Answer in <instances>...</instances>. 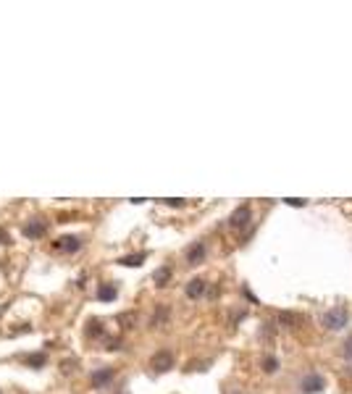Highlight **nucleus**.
<instances>
[{
    "label": "nucleus",
    "instance_id": "obj_1",
    "mask_svg": "<svg viewBox=\"0 0 352 394\" xmlns=\"http://www.w3.org/2000/svg\"><path fill=\"white\" fill-rule=\"evenodd\" d=\"M347 310L345 308H331V310H326L323 313V318H321V323L329 328V331H339V328H345L347 326Z\"/></svg>",
    "mask_w": 352,
    "mask_h": 394
},
{
    "label": "nucleus",
    "instance_id": "obj_2",
    "mask_svg": "<svg viewBox=\"0 0 352 394\" xmlns=\"http://www.w3.org/2000/svg\"><path fill=\"white\" fill-rule=\"evenodd\" d=\"M150 368H153L155 373H166L169 368H174V355H171L169 350L155 352V355H153V360H150Z\"/></svg>",
    "mask_w": 352,
    "mask_h": 394
},
{
    "label": "nucleus",
    "instance_id": "obj_3",
    "mask_svg": "<svg viewBox=\"0 0 352 394\" xmlns=\"http://www.w3.org/2000/svg\"><path fill=\"white\" fill-rule=\"evenodd\" d=\"M300 389H302L305 394L321 392V389H323V376H321V373H308V376L300 381Z\"/></svg>",
    "mask_w": 352,
    "mask_h": 394
},
{
    "label": "nucleus",
    "instance_id": "obj_4",
    "mask_svg": "<svg viewBox=\"0 0 352 394\" xmlns=\"http://www.w3.org/2000/svg\"><path fill=\"white\" fill-rule=\"evenodd\" d=\"M250 218H253V213H250V208H247V205H242V208H237L234 213H231L229 224H231V229H245V226L250 224Z\"/></svg>",
    "mask_w": 352,
    "mask_h": 394
},
{
    "label": "nucleus",
    "instance_id": "obj_5",
    "mask_svg": "<svg viewBox=\"0 0 352 394\" xmlns=\"http://www.w3.org/2000/svg\"><path fill=\"white\" fill-rule=\"evenodd\" d=\"M45 229H48V224L40 221V218H34V221H29L24 226V236H29V239H40V236L45 234Z\"/></svg>",
    "mask_w": 352,
    "mask_h": 394
},
{
    "label": "nucleus",
    "instance_id": "obj_6",
    "mask_svg": "<svg viewBox=\"0 0 352 394\" xmlns=\"http://www.w3.org/2000/svg\"><path fill=\"white\" fill-rule=\"evenodd\" d=\"M55 244H58L63 252H79V250H82V239H79V236H71V234H69V236H61V239H55Z\"/></svg>",
    "mask_w": 352,
    "mask_h": 394
},
{
    "label": "nucleus",
    "instance_id": "obj_7",
    "mask_svg": "<svg viewBox=\"0 0 352 394\" xmlns=\"http://www.w3.org/2000/svg\"><path fill=\"white\" fill-rule=\"evenodd\" d=\"M202 258H205V244H202V242H197V244H192L189 250H187V263H189V265H194V263H200Z\"/></svg>",
    "mask_w": 352,
    "mask_h": 394
},
{
    "label": "nucleus",
    "instance_id": "obj_8",
    "mask_svg": "<svg viewBox=\"0 0 352 394\" xmlns=\"http://www.w3.org/2000/svg\"><path fill=\"white\" fill-rule=\"evenodd\" d=\"M202 295H205V281H202V279H192V281L187 284V297L197 300V297H202Z\"/></svg>",
    "mask_w": 352,
    "mask_h": 394
},
{
    "label": "nucleus",
    "instance_id": "obj_9",
    "mask_svg": "<svg viewBox=\"0 0 352 394\" xmlns=\"http://www.w3.org/2000/svg\"><path fill=\"white\" fill-rule=\"evenodd\" d=\"M110 379H113V368H103V371H95L92 373V387H103V384H108Z\"/></svg>",
    "mask_w": 352,
    "mask_h": 394
},
{
    "label": "nucleus",
    "instance_id": "obj_10",
    "mask_svg": "<svg viewBox=\"0 0 352 394\" xmlns=\"http://www.w3.org/2000/svg\"><path fill=\"white\" fill-rule=\"evenodd\" d=\"M24 363L29 365V368H42V365L48 363V355H45V352H34V355H26V357H24Z\"/></svg>",
    "mask_w": 352,
    "mask_h": 394
},
{
    "label": "nucleus",
    "instance_id": "obj_11",
    "mask_svg": "<svg viewBox=\"0 0 352 394\" xmlns=\"http://www.w3.org/2000/svg\"><path fill=\"white\" fill-rule=\"evenodd\" d=\"M116 295H118V289L113 287V284H103V287H100V292H97V297L103 300V302L116 300Z\"/></svg>",
    "mask_w": 352,
    "mask_h": 394
},
{
    "label": "nucleus",
    "instance_id": "obj_12",
    "mask_svg": "<svg viewBox=\"0 0 352 394\" xmlns=\"http://www.w3.org/2000/svg\"><path fill=\"white\" fill-rule=\"evenodd\" d=\"M145 258H147L145 252H134V255H126V258H121L118 263H121V265H129V268H137V265H142Z\"/></svg>",
    "mask_w": 352,
    "mask_h": 394
},
{
    "label": "nucleus",
    "instance_id": "obj_13",
    "mask_svg": "<svg viewBox=\"0 0 352 394\" xmlns=\"http://www.w3.org/2000/svg\"><path fill=\"white\" fill-rule=\"evenodd\" d=\"M169 279H171V268H158V271L153 273L155 287H166V284H169Z\"/></svg>",
    "mask_w": 352,
    "mask_h": 394
},
{
    "label": "nucleus",
    "instance_id": "obj_14",
    "mask_svg": "<svg viewBox=\"0 0 352 394\" xmlns=\"http://www.w3.org/2000/svg\"><path fill=\"white\" fill-rule=\"evenodd\" d=\"M105 334V328H103V323H100L97 318H92L89 323H87V336H103Z\"/></svg>",
    "mask_w": 352,
    "mask_h": 394
},
{
    "label": "nucleus",
    "instance_id": "obj_15",
    "mask_svg": "<svg viewBox=\"0 0 352 394\" xmlns=\"http://www.w3.org/2000/svg\"><path fill=\"white\" fill-rule=\"evenodd\" d=\"M276 368H279V363H276V357H265V360H263V371H265V373H273Z\"/></svg>",
    "mask_w": 352,
    "mask_h": 394
},
{
    "label": "nucleus",
    "instance_id": "obj_16",
    "mask_svg": "<svg viewBox=\"0 0 352 394\" xmlns=\"http://www.w3.org/2000/svg\"><path fill=\"white\" fill-rule=\"evenodd\" d=\"M284 203H286V205H292V208H300V205H305V200H300V197H286Z\"/></svg>",
    "mask_w": 352,
    "mask_h": 394
},
{
    "label": "nucleus",
    "instance_id": "obj_17",
    "mask_svg": "<svg viewBox=\"0 0 352 394\" xmlns=\"http://www.w3.org/2000/svg\"><path fill=\"white\" fill-rule=\"evenodd\" d=\"M279 320H281V323H297L300 318H297V315H289V313H284V315H279Z\"/></svg>",
    "mask_w": 352,
    "mask_h": 394
},
{
    "label": "nucleus",
    "instance_id": "obj_18",
    "mask_svg": "<svg viewBox=\"0 0 352 394\" xmlns=\"http://www.w3.org/2000/svg\"><path fill=\"white\" fill-rule=\"evenodd\" d=\"M163 320H166V308H158V315L153 318V323L158 326V323H163Z\"/></svg>",
    "mask_w": 352,
    "mask_h": 394
},
{
    "label": "nucleus",
    "instance_id": "obj_19",
    "mask_svg": "<svg viewBox=\"0 0 352 394\" xmlns=\"http://www.w3.org/2000/svg\"><path fill=\"white\" fill-rule=\"evenodd\" d=\"M166 205H174V208H181L184 205V200H163Z\"/></svg>",
    "mask_w": 352,
    "mask_h": 394
},
{
    "label": "nucleus",
    "instance_id": "obj_20",
    "mask_svg": "<svg viewBox=\"0 0 352 394\" xmlns=\"http://www.w3.org/2000/svg\"><path fill=\"white\" fill-rule=\"evenodd\" d=\"M345 355L352 360V339H347V344H345Z\"/></svg>",
    "mask_w": 352,
    "mask_h": 394
},
{
    "label": "nucleus",
    "instance_id": "obj_21",
    "mask_svg": "<svg viewBox=\"0 0 352 394\" xmlns=\"http://www.w3.org/2000/svg\"><path fill=\"white\" fill-rule=\"evenodd\" d=\"M5 242H8V232H5V229H0V244H5Z\"/></svg>",
    "mask_w": 352,
    "mask_h": 394
},
{
    "label": "nucleus",
    "instance_id": "obj_22",
    "mask_svg": "<svg viewBox=\"0 0 352 394\" xmlns=\"http://www.w3.org/2000/svg\"><path fill=\"white\" fill-rule=\"evenodd\" d=\"M229 394H242V392H237V389H231V392H229Z\"/></svg>",
    "mask_w": 352,
    "mask_h": 394
}]
</instances>
